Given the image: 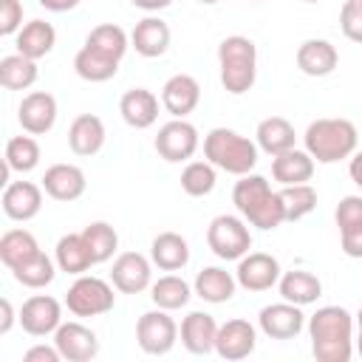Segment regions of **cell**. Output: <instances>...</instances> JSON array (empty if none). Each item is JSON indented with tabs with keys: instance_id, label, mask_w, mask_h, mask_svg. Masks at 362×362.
Masks as SVG:
<instances>
[{
	"instance_id": "cell-9",
	"label": "cell",
	"mask_w": 362,
	"mask_h": 362,
	"mask_svg": "<svg viewBox=\"0 0 362 362\" xmlns=\"http://www.w3.org/2000/svg\"><path fill=\"white\" fill-rule=\"evenodd\" d=\"M201 139H198V130L195 124H189L187 119H170L158 127L156 139H153V147L156 153L170 161V164H181V161H189L198 150Z\"/></svg>"
},
{
	"instance_id": "cell-7",
	"label": "cell",
	"mask_w": 362,
	"mask_h": 362,
	"mask_svg": "<svg viewBox=\"0 0 362 362\" xmlns=\"http://www.w3.org/2000/svg\"><path fill=\"white\" fill-rule=\"evenodd\" d=\"M206 246L221 260H240L252 249V232L238 215H218L206 226Z\"/></svg>"
},
{
	"instance_id": "cell-39",
	"label": "cell",
	"mask_w": 362,
	"mask_h": 362,
	"mask_svg": "<svg viewBox=\"0 0 362 362\" xmlns=\"http://www.w3.org/2000/svg\"><path fill=\"white\" fill-rule=\"evenodd\" d=\"M85 45H90V48H96V51H102V54H107V57H113V59L122 62V57H124L127 48H130V37L124 34L122 25H116V23H102V25L90 28V34L85 37Z\"/></svg>"
},
{
	"instance_id": "cell-14",
	"label": "cell",
	"mask_w": 362,
	"mask_h": 362,
	"mask_svg": "<svg viewBox=\"0 0 362 362\" xmlns=\"http://www.w3.org/2000/svg\"><path fill=\"white\" fill-rule=\"evenodd\" d=\"M257 325L269 339H294L305 328V314H303V305L283 300L260 308Z\"/></svg>"
},
{
	"instance_id": "cell-1",
	"label": "cell",
	"mask_w": 362,
	"mask_h": 362,
	"mask_svg": "<svg viewBox=\"0 0 362 362\" xmlns=\"http://www.w3.org/2000/svg\"><path fill=\"white\" fill-rule=\"evenodd\" d=\"M308 337L317 362H351L354 314L342 305H322L308 317Z\"/></svg>"
},
{
	"instance_id": "cell-42",
	"label": "cell",
	"mask_w": 362,
	"mask_h": 362,
	"mask_svg": "<svg viewBox=\"0 0 362 362\" xmlns=\"http://www.w3.org/2000/svg\"><path fill=\"white\" fill-rule=\"evenodd\" d=\"M82 235H85V240H88V246H90L96 263H107V260L116 255V249H119V235H116V229H113L107 221H93V223H88V226L82 229Z\"/></svg>"
},
{
	"instance_id": "cell-35",
	"label": "cell",
	"mask_w": 362,
	"mask_h": 362,
	"mask_svg": "<svg viewBox=\"0 0 362 362\" xmlns=\"http://www.w3.org/2000/svg\"><path fill=\"white\" fill-rule=\"evenodd\" d=\"M37 76V59H28L23 54H8L0 59V85L6 90H28Z\"/></svg>"
},
{
	"instance_id": "cell-3",
	"label": "cell",
	"mask_w": 362,
	"mask_h": 362,
	"mask_svg": "<svg viewBox=\"0 0 362 362\" xmlns=\"http://www.w3.org/2000/svg\"><path fill=\"white\" fill-rule=\"evenodd\" d=\"M356 141H359L356 124L351 119H342V116L314 119L303 133L305 150L320 164H337L342 158H351L356 153Z\"/></svg>"
},
{
	"instance_id": "cell-8",
	"label": "cell",
	"mask_w": 362,
	"mask_h": 362,
	"mask_svg": "<svg viewBox=\"0 0 362 362\" xmlns=\"http://www.w3.org/2000/svg\"><path fill=\"white\" fill-rule=\"evenodd\" d=\"M136 342L144 354L150 356H164L175 348L178 342V325L175 320L170 317L167 308H153V311H144L136 322Z\"/></svg>"
},
{
	"instance_id": "cell-49",
	"label": "cell",
	"mask_w": 362,
	"mask_h": 362,
	"mask_svg": "<svg viewBox=\"0 0 362 362\" xmlns=\"http://www.w3.org/2000/svg\"><path fill=\"white\" fill-rule=\"evenodd\" d=\"M136 8H141V11H161V8H167V6H173V0H130Z\"/></svg>"
},
{
	"instance_id": "cell-28",
	"label": "cell",
	"mask_w": 362,
	"mask_h": 362,
	"mask_svg": "<svg viewBox=\"0 0 362 362\" xmlns=\"http://www.w3.org/2000/svg\"><path fill=\"white\" fill-rule=\"evenodd\" d=\"M314 175V158L308 150H286L280 156H272V178L280 184V187H288V184H308Z\"/></svg>"
},
{
	"instance_id": "cell-10",
	"label": "cell",
	"mask_w": 362,
	"mask_h": 362,
	"mask_svg": "<svg viewBox=\"0 0 362 362\" xmlns=\"http://www.w3.org/2000/svg\"><path fill=\"white\" fill-rule=\"evenodd\" d=\"M17 322L31 337H48L62 325V305L51 294H34L20 305Z\"/></svg>"
},
{
	"instance_id": "cell-50",
	"label": "cell",
	"mask_w": 362,
	"mask_h": 362,
	"mask_svg": "<svg viewBox=\"0 0 362 362\" xmlns=\"http://www.w3.org/2000/svg\"><path fill=\"white\" fill-rule=\"evenodd\" d=\"M354 348H356V354L362 356V308L356 311V339H354Z\"/></svg>"
},
{
	"instance_id": "cell-29",
	"label": "cell",
	"mask_w": 362,
	"mask_h": 362,
	"mask_svg": "<svg viewBox=\"0 0 362 362\" xmlns=\"http://www.w3.org/2000/svg\"><path fill=\"white\" fill-rule=\"evenodd\" d=\"M14 45H17V54L28 57V59H42L54 51L57 45V31L51 23L45 20H28L23 23V28L14 34Z\"/></svg>"
},
{
	"instance_id": "cell-23",
	"label": "cell",
	"mask_w": 362,
	"mask_h": 362,
	"mask_svg": "<svg viewBox=\"0 0 362 362\" xmlns=\"http://www.w3.org/2000/svg\"><path fill=\"white\" fill-rule=\"evenodd\" d=\"M119 113L133 130H147L158 119V96L147 88H130L119 99Z\"/></svg>"
},
{
	"instance_id": "cell-27",
	"label": "cell",
	"mask_w": 362,
	"mask_h": 362,
	"mask_svg": "<svg viewBox=\"0 0 362 362\" xmlns=\"http://www.w3.org/2000/svg\"><path fill=\"white\" fill-rule=\"evenodd\" d=\"M235 288H238L235 274L221 269V266H204L195 274V283H192L195 297H201L204 303H212V305L229 303L235 297Z\"/></svg>"
},
{
	"instance_id": "cell-22",
	"label": "cell",
	"mask_w": 362,
	"mask_h": 362,
	"mask_svg": "<svg viewBox=\"0 0 362 362\" xmlns=\"http://www.w3.org/2000/svg\"><path fill=\"white\" fill-rule=\"evenodd\" d=\"M337 65H339V51H337L334 42L317 40V37L300 42V48H297V68L305 76H314V79L328 76V74L337 71Z\"/></svg>"
},
{
	"instance_id": "cell-40",
	"label": "cell",
	"mask_w": 362,
	"mask_h": 362,
	"mask_svg": "<svg viewBox=\"0 0 362 362\" xmlns=\"http://www.w3.org/2000/svg\"><path fill=\"white\" fill-rule=\"evenodd\" d=\"M280 192V201H283V212H286V221H303L305 215H311L317 209V189L311 184H288Z\"/></svg>"
},
{
	"instance_id": "cell-44",
	"label": "cell",
	"mask_w": 362,
	"mask_h": 362,
	"mask_svg": "<svg viewBox=\"0 0 362 362\" xmlns=\"http://www.w3.org/2000/svg\"><path fill=\"white\" fill-rule=\"evenodd\" d=\"M23 28V3L20 0H0V34L11 37Z\"/></svg>"
},
{
	"instance_id": "cell-12",
	"label": "cell",
	"mask_w": 362,
	"mask_h": 362,
	"mask_svg": "<svg viewBox=\"0 0 362 362\" xmlns=\"http://www.w3.org/2000/svg\"><path fill=\"white\" fill-rule=\"evenodd\" d=\"M257 345V328L249 320H226L223 325H218V337H215V354L226 362H238L255 354Z\"/></svg>"
},
{
	"instance_id": "cell-37",
	"label": "cell",
	"mask_w": 362,
	"mask_h": 362,
	"mask_svg": "<svg viewBox=\"0 0 362 362\" xmlns=\"http://www.w3.org/2000/svg\"><path fill=\"white\" fill-rule=\"evenodd\" d=\"M40 144L37 139L28 133V136H11L6 141V153H3V161L11 173H31L37 164H40Z\"/></svg>"
},
{
	"instance_id": "cell-15",
	"label": "cell",
	"mask_w": 362,
	"mask_h": 362,
	"mask_svg": "<svg viewBox=\"0 0 362 362\" xmlns=\"http://www.w3.org/2000/svg\"><path fill=\"white\" fill-rule=\"evenodd\" d=\"M54 345L65 362H90L99 354V337L76 320H68L54 331Z\"/></svg>"
},
{
	"instance_id": "cell-2",
	"label": "cell",
	"mask_w": 362,
	"mask_h": 362,
	"mask_svg": "<svg viewBox=\"0 0 362 362\" xmlns=\"http://www.w3.org/2000/svg\"><path fill=\"white\" fill-rule=\"evenodd\" d=\"M232 204H235V209L240 212V218L246 223H252L263 232L277 229L280 223H286L280 192H274L272 184L257 173H246V175H240V181H235Z\"/></svg>"
},
{
	"instance_id": "cell-45",
	"label": "cell",
	"mask_w": 362,
	"mask_h": 362,
	"mask_svg": "<svg viewBox=\"0 0 362 362\" xmlns=\"http://www.w3.org/2000/svg\"><path fill=\"white\" fill-rule=\"evenodd\" d=\"M62 354L57 345H31L25 354H23V362H59Z\"/></svg>"
},
{
	"instance_id": "cell-34",
	"label": "cell",
	"mask_w": 362,
	"mask_h": 362,
	"mask_svg": "<svg viewBox=\"0 0 362 362\" xmlns=\"http://www.w3.org/2000/svg\"><path fill=\"white\" fill-rule=\"evenodd\" d=\"M192 294H195L192 286H189L184 277H178V274H164V277H158V280L150 286V300H153V305L167 308V311L184 308Z\"/></svg>"
},
{
	"instance_id": "cell-47",
	"label": "cell",
	"mask_w": 362,
	"mask_h": 362,
	"mask_svg": "<svg viewBox=\"0 0 362 362\" xmlns=\"http://www.w3.org/2000/svg\"><path fill=\"white\" fill-rule=\"evenodd\" d=\"M45 11H54V14H62V11H71L79 6V0H37Z\"/></svg>"
},
{
	"instance_id": "cell-38",
	"label": "cell",
	"mask_w": 362,
	"mask_h": 362,
	"mask_svg": "<svg viewBox=\"0 0 362 362\" xmlns=\"http://www.w3.org/2000/svg\"><path fill=\"white\" fill-rule=\"evenodd\" d=\"M11 274H14V280H17L20 286H25V288H45V286L57 277V260H51V257L40 249L34 257H28V260L20 263L17 269H11Z\"/></svg>"
},
{
	"instance_id": "cell-18",
	"label": "cell",
	"mask_w": 362,
	"mask_h": 362,
	"mask_svg": "<svg viewBox=\"0 0 362 362\" xmlns=\"http://www.w3.org/2000/svg\"><path fill=\"white\" fill-rule=\"evenodd\" d=\"M334 221L339 226L342 252L354 260H362V195H345L337 204Z\"/></svg>"
},
{
	"instance_id": "cell-51",
	"label": "cell",
	"mask_w": 362,
	"mask_h": 362,
	"mask_svg": "<svg viewBox=\"0 0 362 362\" xmlns=\"http://www.w3.org/2000/svg\"><path fill=\"white\" fill-rule=\"evenodd\" d=\"M195 3H201V6H215V3H221V0H195Z\"/></svg>"
},
{
	"instance_id": "cell-11",
	"label": "cell",
	"mask_w": 362,
	"mask_h": 362,
	"mask_svg": "<svg viewBox=\"0 0 362 362\" xmlns=\"http://www.w3.org/2000/svg\"><path fill=\"white\" fill-rule=\"evenodd\" d=\"M280 274H283V269H280L277 257L266 255V252H246L235 269V280L246 291H269L272 286H277Z\"/></svg>"
},
{
	"instance_id": "cell-20",
	"label": "cell",
	"mask_w": 362,
	"mask_h": 362,
	"mask_svg": "<svg viewBox=\"0 0 362 362\" xmlns=\"http://www.w3.org/2000/svg\"><path fill=\"white\" fill-rule=\"evenodd\" d=\"M85 187H88V178L76 164H51L42 175L45 195L54 198V201H62V204H71V201L82 198Z\"/></svg>"
},
{
	"instance_id": "cell-36",
	"label": "cell",
	"mask_w": 362,
	"mask_h": 362,
	"mask_svg": "<svg viewBox=\"0 0 362 362\" xmlns=\"http://www.w3.org/2000/svg\"><path fill=\"white\" fill-rule=\"evenodd\" d=\"M37 252H40V243L28 229H8L0 238V260L8 272L25 263L28 257H34Z\"/></svg>"
},
{
	"instance_id": "cell-43",
	"label": "cell",
	"mask_w": 362,
	"mask_h": 362,
	"mask_svg": "<svg viewBox=\"0 0 362 362\" xmlns=\"http://www.w3.org/2000/svg\"><path fill=\"white\" fill-rule=\"evenodd\" d=\"M339 28L351 42H362V0H345L342 3Z\"/></svg>"
},
{
	"instance_id": "cell-4",
	"label": "cell",
	"mask_w": 362,
	"mask_h": 362,
	"mask_svg": "<svg viewBox=\"0 0 362 362\" xmlns=\"http://www.w3.org/2000/svg\"><path fill=\"white\" fill-rule=\"evenodd\" d=\"M218 68L223 90L232 96H243L257 79V45L243 34L223 37L218 45Z\"/></svg>"
},
{
	"instance_id": "cell-31",
	"label": "cell",
	"mask_w": 362,
	"mask_h": 362,
	"mask_svg": "<svg viewBox=\"0 0 362 362\" xmlns=\"http://www.w3.org/2000/svg\"><path fill=\"white\" fill-rule=\"evenodd\" d=\"M277 288H280V297L288 300V303H297V305H311L320 300L322 294V283L317 274L305 272V269H291V272H283L280 280H277Z\"/></svg>"
},
{
	"instance_id": "cell-24",
	"label": "cell",
	"mask_w": 362,
	"mask_h": 362,
	"mask_svg": "<svg viewBox=\"0 0 362 362\" xmlns=\"http://www.w3.org/2000/svg\"><path fill=\"white\" fill-rule=\"evenodd\" d=\"M54 260H57V269L59 272L74 274V277H79V274L90 272V266H96L93 252H90V246H88V240H85L82 232L62 235L57 240V246H54Z\"/></svg>"
},
{
	"instance_id": "cell-6",
	"label": "cell",
	"mask_w": 362,
	"mask_h": 362,
	"mask_svg": "<svg viewBox=\"0 0 362 362\" xmlns=\"http://www.w3.org/2000/svg\"><path fill=\"white\" fill-rule=\"evenodd\" d=\"M113 283L96 277V274H79L65 294V308L74 317H102L107 311H113L116 305V294H113Z\"/></svg>"
},
{
	"instance_id": "cell-52",
	"label": "cell",
	"mask_w": 362,
	"mask_h": 362,
	"mask_svg": "<svg viewBox=\"0 0 362 362\" xmlns=\"http://www.w3.org/2000/svg\"><path fill=\"white\" fill-rule=\"evenodd\" d=\"M303 3H320V0H303Z\"/></svg>"
},
{
	"instance_id": "cell-5",
	"label": "cell",
	"mask_w": 362,
	"mask_h": 362,
	"mask_svg": "<svg viewBox=\"0 0 362 362\" xmlns=\"http://www.w3.org/2000/svg\"><path fill=\"white\" fill-rule=\"evenodd\" d=\"M257 144L232 127H212L204 136V158L229 175H246L257 167Z\"/></svg>"
},
{
	"instance_id": "cell-32",
	"label": "cell",
	"mask_w": 362,
	"mask_h": 362,
	"mask_svg": "<svg viewBox=\"0 0 362 362\" xmlns=\"http://www.w3.org/2000/svg\"><path fill=\"white\" fill-rule=\"evenodd\" d=\"M255 139H257V147L269 156H280L286 150L294 147L297 141V133H294V124L283 116H266L257 130H255Z\"/></svg>"
},
{
	"instance_id": "cell-46",
	"label": "cell",
	"mask_w": 362,
	"mask_h": 362,
	"mask_svg": "<svg viewBox=\"0 0 362 362\" xmlns=\"http://www.w3.org/2000/svg\"><path fill=\"white\" fill-rule=\"evenodd\" d=\"M0 311H3V320H0V337H6V334L11 331V325H14V308H11V300H8V297L0 300Z\"/></svg>"
},
{
	"instance_id": "cell-30",
	"label": "cell",
	"mask_w": 362,
	"mask_h": 362,
	"mask_svg": "<svg viewBox=\"0 0 362 362\" xmlns=\"http://www.w3.org/2000/svg\"><path fill=\"white\" fill-rule=\"evenodd\" d=\"M150 260L161 272H181L189 263V243L178 232H158L150 243Z\"/></svg>"
},
{
	"instance_id": "cell-16",
	"label": "cell",
	"mask_w": 362,
	"mask_h": 362,
	"mask_svg": "<svg viewBox=\"0 0 362 362\" xmlns=\"http://www.w3.org/2000/svg\"><path fill=\"white\" fill-rule=\"evenodd\" d=\"M17 122L31 136H45L57 124V99L48 90H31L17 107Z\"/></svg>"
},
{
	"instance_id": "cell-25",
	"label": "cell",
	"mask_w": 362,
	"mask_h": 362,
	"mask_svg": "<svg viewBox=\"0 0 362 362\" xmlns=\"http://www.w3.org/2000/svg\"><path fill=\"white\" fill-rule=\"evenodd\" d=\"M215 337H218V322L212 314L206 311H189L181 320V345L195 354V356H206L215 351Z\"/></svg>"
},
{
	"instance_id": "cell-33",
	"label": "cell",
	"mask_w": 362,
	"mask_h": 362,
	"mask_svg": "<svg viewBox=\"0 0 362 362\" xmlns=\"http://www.w3.org/2000/svg\"><path fill=\"white\" fill-rule=\"evenodd\" d=\"M74 71L85 82H107V79L116 76L119 59H113V57H107V54H102L90 45H82L74 57Z\"/></svg>"
},
{
	"instance_id": "cell-17",
	"label": "cell",
	"mask_w": 362,
	"mask_h": 362,
	"mask_svg": "<svg viewBox=\"0 0 362 362\" xmlns=\"http://www.w3.org/2000/svg\"><path fill=\"white\" fill-rule=\"evenodd\" d=\"M3 212L6 218L17 221V223H25L31 218L40 215L42 209V187L34 184V181H8L3 187Z\"/></svg>"
},
{
	"instance_id": "cell-41",
	"label": "cell",
	"mask_w": 362,
	"mask_h": 362,
	"mask_svg": "<svg viewBox=\"0 0 362 362\" xmlns=\"http://www.w3.org/2000/svg\"><path fill=\"white\" fill-rule=\"evenodd\" d=\"M218 167L209 164V161H187V167L181 170V189L189 195V198H204L215 189V181H218Z\"/></svg>"
},
{
	"instance_id": "cell-48",
	"label": "cell",
	"mask_w": 362,
	"mask_h": 362,
	"mask_svg": "<svg viewBox=\"0 0 362 362\" xmlns=\"http://www.w3.org/2000/svg\"><path fill=\"white\" fill-rule=\"evenodd\" d=\"M348 175H351V181L362 189V150H356V153L351 156V161H348Z\"/></svg>"
},
{
	"instance_id": "cell-13",
	"label": "cell",
	"mask_w": 362,
	"mask_h": 362,
	"mask_svg": "<svg viewBox=\"0 0 362 362\" xmlns=\"http://www.w3.org/2000/svg\"><path fill=\"white\" fill-rule=\"evenodd\" d=\"M110 283L122 294H141L144 288L153 286V260H147L139 252H122L113 260Z\"/></svg>"
},
{
	"instance_id": "cell-19",
	"label": "cell",
	"mask_w": 362,
	"mask_h": 362,
	"mask_svg": "<svg viewBox=\"0 0 362 362\" xmlns=\"http://www.w3.org/2000/svg\"><path fill=\"white\" fill-rule=\"evenodd\" d=\"M201 102V85L189 74H173L161 88V105L173 119H187Z\"/></svg>"
},
{
	"instance_id": "cell-21",
	"label": "cell",
	"mask_w": 362,
	"mask_h": 362,
	"mask_svg": "<svg viewBox=\"0 0 362 362\" xmlns=\"http://www.w3.org/2000/svg\"><path fill=\"white\" fill-rule=\"evenodd\" d=\"M170 40H173L170 25H167L161 17H156V14H150V17L139 20V23H136V28L130 31V45H133V48H136V54H139V57H144V59L164 57V54H167V48H170Z\"/></svg>"
},
{
	"instance_id": "cell-26",
	"label": "cell",
	"mask_w": 362,
	"mask_h": 362,
	"mask_svg": "<svg viewBox=\"0 0 362 362\" xmlns=\"http://www.w3.org/2000/svg\"><path fill=\"white\" fill-rule=\"evenodd\" d=\"M105 122L96 113H79L68 127V147L82 158L96 156L105 147Z\"/></svg>"
}]
</instances>
